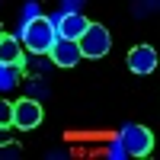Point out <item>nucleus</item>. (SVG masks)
I'll return each instance as SVG.
<instances>
[{"mask_svg":"<svg viewBox=\"0 0 160 160\" xmlns=\"http://www.w3.org/2000/svg\"><path fill=\"white\" fill-rule=\"evenodd\" d=\"M74 3H80V0H64V7H68V13H74Z\"/></svg>","mask_w":160,"mask_h":160,"instance_id":"nucleus-12","label":"nucleus"},{"mask_svg":"<svg viewBox=\"0 0 160 160\" xmlns=\"http://www.w3.org/2000/svg\"><path fill=\"white\" fill-rule=\"evenodd\" d=\"M48 55H51V61H55L58 68H74V64L83 58V55H80V48H77V42H71V38H58L55 48H51Z\"/></svg>","mask_w":160,"mask_h":160,"instance_id":"nucleus-7","label":"nucleus"},{"mask_svg":"<svg viewBox=\"0 0 160 160\" xmlns=\"http://www.w3.org/2000/svg\"><path fill=\"white\" fill-rule=\"evenodd\" d=\"M0 35H3V29H0Z\"/></svg>","mask_w":160,"mask_h":160,"instance_id":"nucleus-14","label":"nucleus"},{"mask_svg":"<svg viewBox=\"0 0 160 160\" xmlns=\"http://www.w3.org/2000/svg\"><path fill=\"white\" fill-rule=\"evenodd\" d=\"M0 144H7V128H0Z\"/></svg>","mask_w":160,"mask_h":160,"instance_id":"nucleus-13","label":"nucleus"},{"mask_svg":"<svg viewBox=\"0 0 160 160\" xmlns=\"http://www.w3.org/2000/svg\"><path fill=\"white\" fill-rule=\"evenodd\" d=\"M157 68V51L151 45H138L128 51V71L131 74H154Z\"/></svg>","mask_w":160,"mask_h":160,"instance_id":"nucleus-5","label":"nucleus"},{"mask_svg":"<svg viewBox=\"0 0 160 160\" xmlns=\"http://www.w3.org/2000/svg\"><path fill=\"white\" fill-rule=\"evenodd\" d=\"M0 64H7V68H19V64H22V45H19V38L0 35Z\"/></svg>","mask_w":160,"mask_h":160,"instance_id":"nucleus-8","label":"nucleus"},{"mask_svg":"<svg viewBox=\"0 0 160 160\" xmlns=\"http://www.w3.org/2000/svg\"><path fill=\"white\" fill-rule=\"evenodd\" d=\"M22 42H26L29 51H35V55H48V51L55 48V42H58L55 22L45 19V16H35L29 22H22Z\"/></svg>","mask_w":160,"mask_h":160,"instance_id":"nucleus-1","label":"nucleus"},{"mask_svg":"<svg viewBox=\"0 0 160 160\" xmlns=\"http://www.w3.org/2000/svg\"><path fill=\"white\" fill-rule=\"evenodd\" d=\"M35 16H38V7H35V3H29V7L22 10V22H29V19H35Z\"/></svg>","mask_w":160,"mask_h":160,"instance_id":"nucleus-11","label":"nucleus"},{"mask_svg":"<svg viewBox=\"0 0 160 160\" xmlns=\"http://www.w3.org/2000/svg\"><path fill=\"white\" fill-rule=\"evenodd\" d=\"M118 144H122V151L131 154V157H148L154 151V135L144 125H125L122 135H118Z\"/></svg>","mask_w":160,"mask_h":160,"instance_id":"nucleus-3","label":"nucleus"},{"mask_svg":"<svg viewBox=\"0 0 160 160\" xmlns=\"http://www.w3.org/2000/svg\"><path fill=\"white\" fill-rule=\"evenodd\" d=\"M77 48H80V55L83 58H106L109 55V48H112V35L106 26H96V22H90L83 35L77 38Z\"/></svg>","mask_w":160,"mask_h":160,"instance_id":"nucleus-2","label":"nucleus"},{"mask_svg":"<svg viewBox=\"0 0 160 160\" xmlns=\"http://www.w3.org/2000/svg\"><path fill=\"white\" fill-rule=\"evenodd\" d=\"M38 122H42V106H38L35 99H19L13 102V125L29 131V128H38Z\"/></svg>","mask_w":160,"mask_h":160,"instance_id":"nucleus-4","label":"nucleus"},{"mask_svg":"<svg viewBox=\"0 0 160 160\" xmlns=\"http://www.w3.org/2000/svg\"><path fill=\"white\" fill-rule=\"evenodd\" d=\"M51 22H55V29H58V38H71V42H77V38L83 35V29L90 26V19H83L80 13H64V16L51 19Z\"/></svg>","mask_w":160,"mask_h":160,"instance_id":"nucleus-6","label":"nucleus"},{"mask_svg":"<svg viewBox=\"0 0 160 160\" xmlns=\"http://www.w3.org/2000/svg\"><path fill=\"white\" fill-rule=\"evenodd\" d=\"M13 125V102L0 99V128H10Z\"/></svg>","mask_w":160,"mask_h":160,"instance_id":"nucleus-9","label":"nucleus"},{"mask_svg":"<svg viewBox=\"0 0 160 160\" xmlns=\"http://www.w3.org/2000/svg\"><path fill=\"white\" fill-rule=\"evenodd\" d=\"M16 83V74H13V68H7V64H0V87H13Z\"/></svg>","mask_w":160,"mask_h":160,"instance_id":"nucleus-10","label":"nucleus"}]
</instances>
